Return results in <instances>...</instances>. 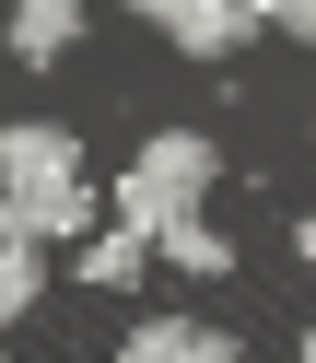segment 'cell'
Returning a JSON list of instances; mask_svg holds the SVG:
<instances>
[{"label":"cell","instance_id":"obj_10","mask_svg":"<svg viewBox=\"0 0 316 363\" xmlns=\"http://www.w3.org/2000/svg\"><path fill=\"white\" fill-rule=\"evenodd\" d=\"M293 246H305V258H316V211H305V235H293Z\"/></svg>","mask_w":316,"mask_h":363},{"label":"cell","instance_id":"obj_1","mask_svg":"<svg viewBox=\"0 0 316 363\" xmlns=\"http://www.w3.org/2000/svg\"><path fill=\"white\" fill-rule=\"evenodd\" d=\"M211 176H222V164H211V141H199V129H164V141H141V164L118 176V223H129L141 246H164L176 269H199V281H222V269H235V258H222V235L199 223Z\"/></svg>","mask_w":316,"mask_h":363},{"label":"cell","instance_id":"obj_6","mask_svg":"<svg viewBox=\"0 0 316 363\" xmlns=\"http://www.w3.org/2000/svg\"><path fill=\"white\" fill-rule=\"evenodd\" d=\"M35 281H47V269H35V246H0V328L35 305Z\"/></svg>","mask_w":316,"mask_h":363},{"label":"cell","instance_id":"obj_4","mask_svg":"<svg viewBox=\"0 0 316 363\" xmlns=\"http://www.w3.org/2000/svg\"><path fill=\"white\" fill-rule=\"evenodd\" d=\"M118 363H235V340H211V328H188V316H164V328H141Z\"/></svg>","mask_w":316,"mask_h":363},{"label":"cell","instance_id":"obj_9","mask_svg":"<svg viewBox=\"0 0 316 363\" xmlns=\"http://www.w3.org/2000/svg\"><path fill=\"white\" fill-rule=\"evenodd\" d=\"M0 246H35V223H24V211H12V199H0Z\"/></svg>","mask_w":316,"mask_h":363},{"label":"cell","instance_id":"obj_5","mask_svg":"<svg viewBox=\"0 0 316 363\" xmlns=\"http://www.w3.org/2000/svg\"><path fill=\"white\" fill-rule=\"evenodd\" d=\"M82 24V0H12V59H59Z\"/></svg>","mask_w":316,"mask_h":363},{"label":"cell","instance_id":"obj_7","mask_svg":"<svg viewBox=\"0 0 316 363\" xmlns=\"http://www.w3.org/2000/svg\"><path fill=\"white\" fill-rule=\"evenodd\" d=\"M141 258H152V246H141V235H129V223H118V235H106L94 258H82V281H141Z\"/></svg>","mask_w":316,"mask_h":363},{"label":"cell","instance_id":"obj_8","mask_svg":"<svg viewBox=\"0 0 316 363\" xmlns=\"http://www.w3.org/2000/svg\"><path fill=\"white\" fill-rule=\"evenodd\" d=\"M258 24H281V35H316V0H258Z\"/></svg>","mask_w":316,"mask_h":363},{"label":"cell","instance_id":"obj_3","mask_svg":"<svg viewBox=\"0 0 316 363\" xmlns=\"http://www.w3.org/2000/svg\"><path fill=\"white\" fill-rule=\"evenodd\" d=\"M141 24H164L188 59H222V48L258 35V0H141Z\"/></svg>","mask_w":316,"mask_h":363},{"label":"cell","instance_id":"obj_2","mask_svg":"<svg viewBox=\"0 0 316 363\" xmlns=\"http://www.w3.org/2000/svg\"><path fill=\"white\" fill-rule=\"evenodd\" d=\"M0 199H12L35 235H82V223H94V188H82V152H71V129H47V118L0 129Z\"/></svg>","mask_w":316,"mask_h":363},{"label":"cell","instance_id":"obj_11","mask_svg":"<svg viewBox=\"0 0 316 363\" xmlns=\"http://www.w3.org/2000/svg\"><path fill=\"white\" fill-rule=\"evenodd\" d=\"M305 363H316V340H305Z\"/></svg>","mask_w":316,"mask_h":363}]
</instances>
